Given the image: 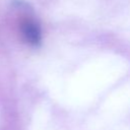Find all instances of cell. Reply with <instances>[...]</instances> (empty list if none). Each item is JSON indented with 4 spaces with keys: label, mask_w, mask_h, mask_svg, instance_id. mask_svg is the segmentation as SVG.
I'll list each match as a JSON object with an SVG mask.
<instances>
[{
    "label": "cell",
    "mask_w": 130,
    "mask_h": 130,
    "mask_svg": "<svg viewBox=\"0 0 130 130\" xmlns=\"http://www.w3.org/2000/svg\"><path fill=\"white\" fill-rule=\"evenodd\" d=\"M21 31L24 40L31 46L38 47L42 43V29L40 24L34 19H27L23 21L21 25Z\"/></svg>",
    "instance_id": "1"
}]
</instances>
